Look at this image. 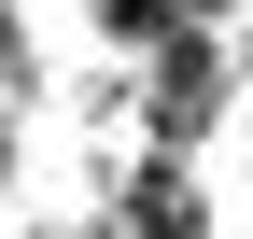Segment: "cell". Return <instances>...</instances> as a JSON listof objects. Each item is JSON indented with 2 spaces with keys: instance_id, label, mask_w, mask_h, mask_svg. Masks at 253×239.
Wrapping results in <instances>:
<instances>
[{
  "instance_id": "cell-1",
  "label": "cell",
  "mask_w": 253,
  "mask_h": 239,
  "mask_svg": "<svg viewBox=\"0 0 253 239\" xmlns=\"http://www.w3.org/2000/svg\"><path fill=\"white\" fill-rule=\"evenodd\" d=\"M169 28H183V0H99V42L113 56H155Z\"/></svg>"
},
{
  "instance_id": "cell-2",
  "label": "cell",
  "mask_w": 253,
  "mask_h": 239,
  "mask_svg": "<svg viewBox=\"0 0 253 239\" xmlns=\"http://www.w3.org/2000/svg\"><path fill=\"white\" fill-rule=\"evenodd\" d=\"M14 56H28V42H14V0H0V71H14Z\"/></svg>"
}]
</instances>
